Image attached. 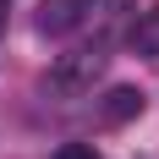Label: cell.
Masks as SVG:
<instances>
[{
  "label": "cell",
  "instance_id": "6",
  "mask_svg": "<svg viewBox=\"0 0 159 159\" xmlns=\"http://www.w3.org/2000/svg\"><path fill=\"white\" fill-rule=\"evenodd\" d=\"M6 22H11V0H0V33H6Z\"/></svg>",
  "mask_w": 159,
  "mask_h": 159
},
{
  "label": "cell",
  "instance_id": "3",
  "mask_svg": "<svg viewBox=\"0 0 159 159\" xmlns=\"http://www.w3.org/2000/svg\"><path fill=\"white\" fill-rule=\"evenodd\" d=\"M99 115H104L110 126H121V121H132V115H143V93H137V88H110L104 104H99Z\"/></svg>",
  "mask_w": 159,
  "mask_h": 159
},
{
  "label": "cell",
  "instance_id": "5",
  "mask_svg": "<svg viewBox=\"0 0 159 159\" xmlns=\"http://www.w3.org/2000/svg\"><path fill=\"white\" fill-rule=\"evenodd\" d=\"M49 159H99V148H93V143H61Z\"/></svg>",
  "mask_w": 159,
  "mask_h": 159
},
{
  "label": "cell",
  "instance_id": "4",
  "mask_svg": "<svg viewBox=\"0 0 159 159\" xmlns=\"http://www.w3.org/2000/svg\"><path fill=\"white\" fill-rule=\"evenodd\" d=\"M132 55L159 61V6H148V11L132 22Z\"/></svg>",
  "mask_w": 159,
  "mask_h": 159
},
{
  "label": "cell",
  "instance_id": "1",
  "mask_svg": "<svg viewBox=\"0 0 159 159\" xmlns=\"http://www.w3.org/2000/svg\"><path fill=\"white\" fill-rule=\"evenodd\" d=\"M104 61H110L104 44H77V49H66L61 61L49 66L44 82L55 88V93H88V88L99 82V71H104Z\"/></svg>",
  "mask_w": 159,
  "mask_h": 159
},
{
  "label": "cell",
  "instance_id": "2",
  "mask_svg": "<svg viewBox=\"0 0 159 159\" xmlns=\"http://www.w3.org/2000/svg\"><path fill=\"white\" fill-rule=\"evenodd\" d=\"M88 11H93V0H39V33L61 39V33L82 28V22H88Z\"/></svg>",
  "mask_w": 159,
  "mask_h": 159
}]
</instances>
